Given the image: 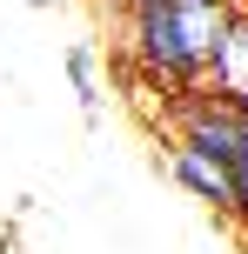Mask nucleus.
<instances>
[{
  "label": "nucleus",
  "instance_id": "obj_1",
  "mask_svg": "<svg viewBox=\"0 0 248 254\" xmlns=\"http://www.w3.org/2000/svg\"><path fill=\"white\" fill-rule=\"evenodd\" d=\"M168 174L181 181L195 201H208V207H222V214H235V174H228L215 154H201L195 140H168Z\"/></svg>",
  "mask_w": 248,
  "mask_h": 254
},
{
  "label": "nucleus",
  "instance_id": "obj_2",
  "mask_svg": "<svg viewBox=\"0 0 248 254\" xmlns=\"http://www.w3.org/2000/svg\"><path fill=\"white\" fill-rule=\"evenodd\" d=\"M208 87L222 94H248V7H235V20H228V34H222V47H215V61H208Z\"/></svg>",
  "mask_w": 248,
  "mask_h": 254
},
{
  "label": "nucleus",
  "instance_id": "obj_4",
  "mask_svg": "<svg viewBox=\"0 0 248 254\" xmlns=\"http://www.w3.org/2000/svg\"><path fill=\"white\" fill-rule=\"evenodd\" d=\"M228 107H235V114H242V121H248V94H228Z\"/></svg>",
  "mask_w": 248,
  "mask_h": 254
},
{
  "label": "nucleus",
  "instance_id": "obj_3",
  "mask_svg": "<svg viewBox=\"0 0 248 254\" xmlns=\"http://www.w3.org/2000/svg\"><path fill=\"white\" fill-rule=\"evenodd\" d=\"M67 80H74V94H81V114L101 121V80H94V47H87V40L67 47Z\"/></svg>",
  "mask_w": 248,
  "mask_h": 254
}]
</instances>
